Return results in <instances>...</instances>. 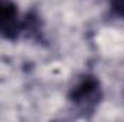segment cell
I'll return each mask as SVG.
<instances>
[{
  "instance_id": "6da1fadb",
  "label": "cell",
  "mask_w": 124,
  "mask_h": 122,
  "mask_svg": "<svg viewBox=\"0 0 124 122\" xmlns=\"http://www.w3.org/2000/svg\"><path fill=\"white\" fill-rule=\"evenodd\" d=\"M102 99V89L100 85V81L90 73L82 75L74 86L69 89L68 101L84 112H93L100 105Z\"/></svg>"
},
{
  "instance_id": "3957f363",
  "label": "cell",
  "mask_w": 124,
  "mask_h": 122,
  "mask_svg": "<svg viewBox=\"0 0 124 122\" xmlns=\"http://www.w3.org/2000/svg\"><path fill=\"white\" fill-rule=\"evenodd\" d=\"M111 13L116 14L117 17L124 19V0H108Z\"/></svg>"
},
{
  "instance_id": "7a4b0ae2",
  "label": "cell",
  "mask_w": 124,
  "mask_h": 122,
  "mask_svg": "<svg viewBox=\"0 0 124 122\" xmlns=\"http://www.w3.org/2000/svg\"><path fill=\"white\" fill-rule=\"evenodd\" d=\"M26 17L22 19L17 4L13 0H0V36L7 40H16L25 33Z\"/></svg>"
}]
</instances>
